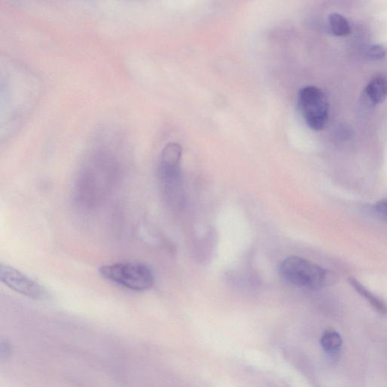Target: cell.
Listing matches in <instances>:
<instances>
[{"label": "cell", "mask_w": 387, "mask_h": 387, "mask_svg": "<svg viewBox=\"0 0 387 387\" xmlns=\"http://www.w3.org/2000/svg\"><path fill=\"white\" fill-rule=\"evenodd\" d=\"M121 174L120 161L111 150H93L85 157L75 179L74 201L85 208L99 206L112 195Z\"/></svg>", "instance_id": "obj_1"}, {"label": "cell", "mask_w": 387, "mask_h": 387, "mask_svg": "<svg viewBox=\"0 0 387 387\" xmlns=\"http://www.w3.org/2000/svg\"><path fill=\"white\" fill-rule=\"evenodd\" d=\"M279 272L288 283L311 290L324 287L335 279L324 268L298 256L286 258L279 267Z\"/></svg>", "instance_id": "obj_2"}, {"label": "cell", "mask_w": 387, "mask_h": 387, "mask_svg": "<svg viewBox=\"0 0 387 387\" xmlns=\"http://www.w3.org/2000/svg\"><path fill=\"white\" fill-rule=\"evenodd\" d=\"M100 273L107 280L136 292H144L155 283L152 270L141 263L122 262L105 265L100 268Z\"/></svg>", "instance_id": "obj_3"}, {"label": "cell", "mask_w": 387, "mask_h": 387, "mask_svg": "<svg viewBox=\"0 0 387 387\" xmlns=\"http://www.w3.org/2000/svg\"><path fill=\"white\" fill-rule=\"evenodd\" d=\"M298 105L301 114L311 130H323L329 117V104L324 92L308 85L299 91Z\"/></svg>", "instance_id": "obj_4"}, {"label": "cell", "mask_w": 387, "mask_h": 387, "mask_svg": "<svg viewBox=\"0 0 387 387\" xmlns=\"http://www.w3.org/2000/svg\"><path fill=\"white\" fill-rule=\"evenodd\" d=\"M181 148L177 143H169L161 154L158 174L161 190L169 201L177 200L180 180Z\"/></svg>", "instance_id": "obj_5"}, {"label": "cell", "mask_w": 387, "mask_h": 387, "mask_svg": "<svg viewBox=\"0 0 387 387\" xmlns=\"http://www.w3.org/2000/svg\"><path fill=\"white\" fill-rule=\"evenodd\" d=\"M0 279L9 288L29 298L42 299L47 297L44 287L8 265L1 263L0 266Z\"/></svg>", "instance_id": "obj_6"}, {"label": "cell", "mask_w": 387, "mask_h": 387, "mask_svg": "<svg viewBox=\"0 0 387 387\" xmlns=\"http://www.w3.org/2000/svg\"><path fill=\"white\" fill-rule=\"evenodd\" d=\"M364 95L373 105L383 103L387 98V76L384 74L374 78L364 89Z\"/></svg>", "instance_id": "obj_7"}, {"label": "cell", "mask_w": 387, "mask_h": 387, "mask_svg": "<svg viewBox=\"0 0 387 387\" xmlns=\"http://www.w3.org/2000/svg\"><path fill=\"white\" fill-rule=\"evenodd\" d=\"M348 282L359 294L368 301L380 315L387 316V304L383 299L371 292L357 278L350 277L348 278Z\"/></svg>", "instance_id": "obj_8"}, {"label": "cell", "mask_w": 387, "mask_h": 387, "mask_svg": "<svg viewBox=\"0 0 387 387\" xmlns=\"http://www.w3.org/2000/svg\"><path fill=\"white\" fill-rule=\"evenodd\" d=\"M320 343L322 348L331 356H335L343 345L341 335L334 329L326 330L321 335Z\"/></svg>", "instance_id": "obj_9"}, {"label": "cell", "mask_w": 387, "mask_h": 387, "mask_svg": "<svg viewBox=\"0 0 387 387\" xmlns=\"http://www.w3.org/2000/svg\"><path fill=\"white\" fill-rule=\"evenodd\" d=\"M329 25L332 33L338 37L347 36L350 33L348 20L343 16L334 13L329 16Z\"/></svg>", "instance_id": "obj_10"}, {"label": "cell", "mask_w": 387, "mask_h": 387, "mask_svg": "<svg viewBox=\"0 0 387 387\" xmlns=\"http://www.w3.org/2000/svg\"><path fill=\"white\" fill-rule=\"evenodd\" d=\"M387 55V48L383 45H373L364 52V57L368 61H378Z\"/></svg>", "instance_id": "obj_11"}, {"label": "cell", "mask_w": 387, "mask_h": 387, "mask_svg": "<svg viewBox=\"0 0 387 387\" xmlns=\"http://www.w3.org/2000/svg\"><path fill=\"white\" fill-rule=\"evenodd\" d=\"M374 210L381 219L387 222V198L376 203Z\"/></svg>", "instance_id": "obj_12"}]
</instances>
